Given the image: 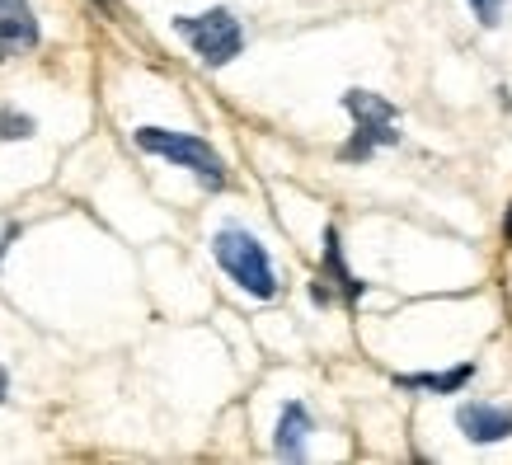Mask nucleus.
Returning a JSON list of instances; mask_svg holds the SVG:
<instances>
[{
  "instance_id": "9b49d317",
  "label": "nucleus",
  "mask_w": 512,
  "mask_h": 465,
  "mask_svg": "<svg viewBox=\"0 0 512 465\" xmlns=\"http://www.w3.org/2000/svg\"><path fill=\"white\" fill-rule=\"evenodd\" d=\"M470 10H475V19H480L484 29H494L498 15H503V0H470Z\"/></svg>"
},
{
  "instance_id": "f03ea898",
  "label": "nucleus",
  "mask_w": 512,
  "mask_h": 465,
  "mask_svg": "<svg viewBox=\"0 0 512 465\" xmlns=\"http://www.w3.org/2000/svg\"><path fill=\"white\" fill-rule=\"evenodd\" d=\"M343 109L353 113L357 132L339 151V160H367L376 146H395L400 141V113H395L390 99H381L372 90H348L343 94Z\"/></svg>"
},
{
  "instance_id": "7ed1b4c3",
  "label": "nucleus",
  "mask_w": 512,
  "mask_h": 465,
  "mask_svg": "<svg viewBox=\"0 0 512 465\" xmlns=\"http://www.w3.org/2000/svg\"><path fill=\"white\" fill-rule=\"evenodd\" d=\"M174 33L184 38L193 52L202 57V66H226L240 57V47H245V29H240V19L231 10H202V15H179L174 19Z\"/></svg>"
},
{
  "instance_id": "20e7f679",
  "label": "nucleus",
  "mask_w": 512,
  "mask_h": 465,
  "mask_svg": "<svg viewBox=\"0 0 512 465\" xmlns=\"http://www.w3.org/2000/svg\"><path fill=\"white\" fill-rule=\"evenodd\" d=\"M137 146L146 155H165L174 165H184L193 170L207 188H226V165H221V155L207 146L202 137L193 132H170V127H137Z\"/></svg>"
},
{
  "instance_id": "ddd939ff",
  "label": "nucleus",
  "mask_w": 512,
  "mask_h": 465,
  "mask_svg": "<svg viewBox=\"0 0 512 465\" xmlns=\"http://www.w3.org/2000/svg\"><path fill=\"white\" fill-rule=\"evenodd\" d=\"M503 231H508V240H512V212H508V221H503Z\"/></svg>"
},
{
  "instance_id": "39448f33",
  "label": "nucleus",
  "mask_w": 512,
  "mask_h": 465,
  "mask_svg": "<svg viewBox=\"0 0 512 465\" xmlns=\"http://www.w3.org/2000/svg\"><path fill=\"white\" fill-rule=\"evenodd\" d=\"M362 292H367V282L353 278V273H348V264H343L339 231H334V226H325V268H320V278H315L311 296L320 301V306H329L334 296H343V301H357Z\"/></svg>"
},
{
  "instance_id": "f8f14e48",
  "label": "nucleus",
  "mask_w": 512,
  "mask_h": 465,
  "mask_svg": "<svg viewBox=\"0 0 512 465\" xmlns=\"http://www.w3.org/2000/svg\"><path fill=\"white\" fill-rule=\"evenodd\" d=\"M5 395H10V372L0 367V404H5Z\"/></svg>"
},
{
  "instance_id": "9d476101",
  "label": "nucleus",
  "mask_w": 512,
  "mask_h": 465,
  "mask_svg": "<svg viewBox=\"0 0 512 465\" xmlns=\"http://www.w3.org/2000/svg\"><path fill=\"white\" fill-rule=\"evenodd\" d=\"M0 137H10V141L33 137V118L29 113H15V109H0Z\"/></svg>"
},
{
  "instance_id": "0eeeda50",
  "label": "nucleus",
  "mask_w": 512,
  "mask_h": 465,
  "mask_svg": "<svg viewBox=\"0 0 512 465\" xmlns=\"http://www.w3.org/2000/svg\"><path fill=\"white\" fill-rule=\"evenodd\" d=\"M456 428L470 437V442H503V437H512V409H498V404H480L470 400L456 409Z\"/></svg>"
},
{
  "instance_id": "6e6552de",
  "label": "nucleus",
  "mask_w": 512,
  "mask_h": 465,
  "mask_svg": "<svg viewBox=\"0 0 512 465\" xmlns=\"http://www.w3.org/2000/svg\"><path fill=\"white\" fill-rule=\"evenodd\" d=\"M311 409L301 400L292 404H282V414H278V437H273V447H278L282 461H301L306 456V442H311Z\"/></svg>"
},
{
  "instance_id": "f257e3e1",
  "label": "nucleus",
  "mask_w": 512,
  "mask_h": 465,
  "mask_svg": "<svg viewBox=\"0 0 512 465\" xmlns=\"http://www.w3.org/2000/svg\"><path fill=\"white\" fill-rule=\"evenodd\" d=\"M212 259L221 264V273L240 287V292L259 296V301H273L278 296V273H273V259L268 249L245 231V226H221L212 235Z\"/></svg>"
},
{
  "instance_id": "1a4fd4ad",
  "label": "nucleus",
  "mask_w": 512,
  "mask_h": 465,
  "mask_svg": "<svg viewBox=\"0 0 512 465\" xmlns=\"http://www.w3.org/2000/svg\"><path fill=\"white\" fill-rule=\"evenodd\" d=\"M475 376V362H461V367H451V372L442 376H400V386L409 390H442V395H451V390H461Z\"/></svg>"
},
{
  "instance_id": "423d86ee",
  "label": "nucleus",
  "mask_w": 512,
  "mask_h": 465,
  "mask_svg": "<svg viewBox=\"0 0 512 465\" xmlns=\"http://www.w3.org/2000/svg\"><path fill=\"white\" fill-rule=\"evenodd\" d=\"M38 15L29 0H0V62H10L19 52L38 47Z\"/></svg>"
}]
</instances>
